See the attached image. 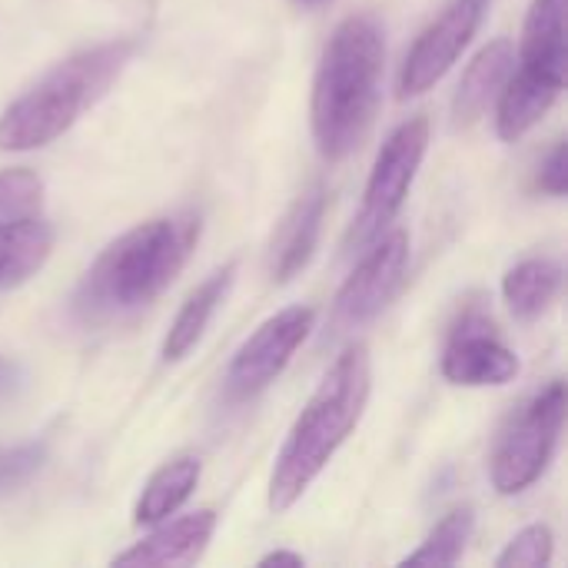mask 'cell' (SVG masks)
Returning <instances> with one entry per match:
<instances>
[{
    "instance_id": "cell-7",
    "label": "cell",
    "mask_w": 568,
    "mask_h": 568,
    "mask_svg": "<svg viewBox=\"0 0 568 568\" xmlns=\"http://www.w3.org/2000/svg\"><path fill=\"white\" fill-rule=\"evenodd\" d=\"M313 320L316 313L310 306H286L266 323H260L253 336H246V343L233 353L223 373V399L230 406H243L266 393L290 366L296 349L306 343Z\"/></svg>"
},
{
    "instance_id": "cell-6",
    "label": "cell",
    "mask_w": 568,
    "mask_h": 568,
    "mask_svg": "<svg viewBox=\"0 0 568 568\" xmlns=\"http://www.w3.org/2000/svg\"><path fill=\"white\" fill-rule=\"evenodd\" d=\"M426 146H429V120L426 116H409L386 136V143L376 153L373 173L366 180L363 206L346 236L349 250H366L386 230H393V223L413 190V180L423 166Z\"/></svg>"
},
{
    "instance_id": "cell-26",
    "label": "cell",
    "mask_w": 568,
    "mask_h": 568,
    "mask_svg": "<svg viewBox=\"0 0 568 568\" xmlns=\"http://www.w3.org/2000/svg\"><path fill=\"white\" fill-rule=\"evenodd\" d=\"M270 566H286V568H303V556H296V552H270V556H263L260 559V568H270Z\"/></svg>"
},
{
    "instance_id": "cell-14",
    "label": "cell",
    "mask_w": 568,
    "mask_h": 568,
    "mask_svg": "<svg viewBox=\"0 0 568 568\" xmlns=\"http://www.w3.org/2000/svg\"><path fill=\"white\" fill-rule=\"evenodd\" d=\"M513 70H516V47L506 37L486 43L473 57V63L466 67V73L456 87V97H453L456 123H476L489 110V103L499 97V90L506 87Z\"/></svg>"
},
{
    "instance_id": "cell-23",
    "label": "cell",
    "mask_w": 568,
    "mask_h": 568,
    "mask_svg": "<svg viewBox=\"0 0 568 568\" xmlns=\"http://www.w3.org/2000/svg\"><path fill=\"white\" fill-rule=\"evenodd\" d=\"M556 539L549 526H526L496 559V568H546L552 562Z\"/></svg>"
},
{
    "instance_id": "cell-16",
    "label": "cell",
    "mask_w": 568,
    "mask_h": 568,
    "mask_svg": "<svg viewBox=\"0 0 568 568\" xmlns=\"http://www.w3.org/2000/svg\"><path fill=\"white\" fill-rule=\"evenodd\" d=\"M53 253V226L33 216L0 226V293L27 283Z\"/></svg>"
},
{
    "instance_id": "cell-4",
    "label": "cell",
    "mask_w": 568,
    "mask_h": 568,
    "mask_svg": "<svg viewBox=\"0 0 568 568\" xmlns=\"http://www.w3.org/2000/svg\"><path fill=\"white\" fill-rule=\"evenodd\" d=\"M133 50V40H110L60 60L0 113V150L27 153L63 136L110 90Z\"/></svg>"
},
{
    "instance_id": "cell-8",
    "label": "cell",
    "mask_w": 568,
    "mask_h": 568,
    "mask_svg": "<svg viewBox=\"0 0 568 568\" xmlns=\"http://www.w3.org/2000/svg\"><path fill=\"white\" fill-rule=\"evenodd\" d=\"M406 273H409V233L386 230L376 243L366 246V256L336 293L329 313L333 336L373 323L403 290Z\"/></svg>"
},
{
    "instance_id": "cell-11",
    "label": "cell",
    "mask_w": 568,
    "mask_h": 568,
    "mask_svg": "<svg viewBox=\"0 0 568 568\" xmlns=\"http://www.w3.org/2000/svg\"><path fill=\"white\" fill-rule=\"evenodd\" d=\"M326 203H329L326 186L313 183L303 196H296V203L276 223L273 240H270V276H273V283H290L310 266V260L320 246Z\"/></svg>"
},
{
    "instance_id": "cell-15",
    "label": "cell",
    "mask_w": 568,
    "mask_h": 568,
    "mask_svg": "<svg viewBox=\"0 0 568 568\" xmlns=\"http://www.w3.org/2000/svg\"><path fill=\"white\" fill-rule=\"evenodd\" d=\"M233 276H236V263H226L223 270H216L213 276H206V280L186 296V303L180 306V313L173 316V323H170V329H166V336H163V349H160V353H163L166 363L183 359V356L203 339L210 320L216 316V310L223 306V300H226V293H230V286H233Z\"/></svg>"
},
{
    "instance_id": "cell-10",
    "label": "cell",
    "mask_w": 568,
    "mask_h": 568,
    "mask_svg": "<svg viewBox=\"0 0 568 568\" xmlns=\"http://www.w3.org/2000/svg\"><path fill=\"white\" fill-rule=\"evenodd\" d=\"M443 376L453 386H506L519 376V356L503 343L483 306H466L443 349Z\"/></svg>"
},
{
    "instance_id": "cell-27",
    "label": "cell",
    "mask_w": 568,
    "mask_h": 568,
    "mask_svg": "<svg viewBox=\"0 0 568 568\" xmlns=\"http://www.w3.org/2000/svg\"><path fill=\"white\" fill-rule=\"evenodd\" d=\"M306 3H313V0H306Z\"/></svg>"
},
{
    "instance_id": "cell-1",
    "label": "cell",
    "mask_w": 568,
    "mask_h": 568,
    "mask_svg": "<svg viewBox=\"0 0 568 568\" xmlns=\"http://www.w3.org/2000/svg\"><path fill=\"white\" fill-rule=\"evenodd\" d=\"M196 240V213H173L136 223L116 236L83 273L70 300L73 316L83 326H106L146 310L183 273Z\"/></svg>"
},
{
    "instance_id": "cell-22",
    "label": "cell",
    "mask_w": 568,
    "mask_h": 568,
    "mask_svg": "<svg viewBox=\"0 0 568 568\" xmlns=\"http://www.w3.org/2000/svg\"><path fill=\"white\" fill-rule=\"evenodd\" d=\"M47 463L43 443H20V446H0V499L23 489Z\"/></svg>"
},
{
    "instance_id": "cell-17",
    "label": "cell",
    "mask_w": 568,
    "mask_h": 568,
    "mask_svg": "<svg viewBox=\"0 0 568 568\" xmlns=\"http://www.w3.org/2000/svg\"><path fill=\"white\" fill-rule=\"evenodd\" d=\"M562 87L556 83H546L539 77H529V73H516L506 80V87L499 90V110H496V133L506 140V143H516L519 136H526L549 110L552 103L559 100Z\"/></svg>"
},
{
    "instance_id": "cell-9",
    "label": "cell",
    "mask_w": 568,
    "mask_h": 568,
    "mask_svg": "<svg viewBox=\"0 0 568 568\" xmlns=\"http://www.w3.org/2000/svg\"><path fill=\"white\" fill-rule=\"evenodd\" d=\"M493 0H449L443 13L416 37L409 47L403 70H399V97H419L433 90L453 63L463 57V50L473 43L486 10Z\"/></svg>"
},
{
    "instance_id": "cell-13",
    "label": "cell",
    "mask_w": 568,
    "mask_h": 568,
    "mask_svg": "<svg viewBox=\"0 0 568 568\" xmlns=\"http://www.w3.org/2000/svg\"><path fill=\"white\" fill-rule=\"evenodd\" d=\"M566 3L568 0H532L523 27V53H519L523 73L556 87H566L568 77Z\"/></svg>"
},
{
    "instance_id": "cell-25",
    "label": "cell",
    "mask_w": 568,
    "mask_h": 568,
    "mask_svg": "<svg viewBox=\"0 0 568 568\" xmlns=\"http://www.w3.org/2000/svg\"><path fill=\"white\" fill-rule=\"evenodd\" d=\"M20 389H23V369H20V363L0 356V403L13 399Z\"/></svg>"
},
{
    "instance_id": "cell-2",
    "label": "cell",
    "mask_w": 568,
    "mask_h": 568,
    "mask_svg": "<svg viewBox=\"0 0 568 568\" xmlns=\"http://www.w3.org/2000/svg\"><path fill=\"white\" fill-rule=\"evenodd\" d=\"M386 63L383 23L373 13H353L329 33L310 100L313 140L323 160H346L366 136L376 106Z\"/></svg>"
},
{
    "instance_id": "cell-3",
    "label": "cell",
    "mask_w": 568,
    "mask_h": 568,
    "mask_svg": "<svg viewBox=\"0 0 568 568\" xmlns=\"http://www.w3.org/2000/svg\"><path fill=\"white\" fill-rule=\"evenodd\" d=\"M369 349L363 343H349L336 356L276 453L266 496L273 513L293 509L333 463L339 446L353 436L369 403Z\"/></svg>"
},
{
    "instance_id": "cell-5",
    "label": "cell",
    "mask_w": 568,
    "mask_h": 568,
    "mask_svg": "<svg viewBox=\"0 0 568 568\" xmlns=\"http://www.w3.org/2000/svg\"><path fill=\"white\" fill-rule=\"evenodd\" d=\"M562 426H566V383L552 379L509 416V423L496 439L489 476L499 496H519L542 479V473L549 469L559 449Z\"/></svg>"
},
{
    "instance_id": "cell-20",
    "label": "cell",
    "mask_w": 568,
    "mask_h": 568,
    "mask_svg": "<svg viewBox=\"0 0 568 568\" xmlns=\"http://www.w3.org/2000/svg\"><path fill=\"white\" fill-rule=\"evenodd\" d=\"M476 529V513L469 506H459L453 513H446L436 529L423 539V546L416 552H409L403 559V566H426V568H449L456 566L473 539Z\"/></svg>"
},
{
    "instance_id": "cell-19",
    "label": "cell",
    "mask_w": 568,
    "mask_h": 568,
    "mask_svg": "<svg viewBox=\"0 0 568 568\" xmlns=\"http://www.w3.org/2000/svg\"><path fill=\"white\" fill-rule=\"evenodd\" d=\"M200 473H203V466L196 456H180V459L160 466L133 506V523L136 526H156V523L170 519L200 486Z\"/></svg>"
},
{
    "instance_id": "cell-21",
    "label": "cell",
    "mask_w": 568,
    "mask_h": 568,
    "mask_svg": "<svg viewBox=\"0 0 568 568\" xmlns=\"http://www.w3.org/2000/svg\"><path fill=\"white\" fill-rule=\"evenodd\" d=\"M40 200H43V180L33 170L27 166L0 170V226L33 216Z\"/></svg>"
},
{
    "instance_id": "cell-12",
    "label": "cell",
    "mask_w": 568,
    "mask_h": 568,
    "mask_svg": "<svg viewBox=\"0 0 568 568\" xmlns=\"http://www.w3.org/2000/svg\"><path fill=\"white\" fill-rule=\"evenodd\" d=\"M216 532V513L200 509L193 516L173 519V523H156V529L150 536H143L133 549L120 552L113 559V566L126 568H176V566H193L210 539Z\"/></svg>"
},
{
    "instance_id": "cell-24",
    "label": "cell",
    "mask_w": 568,
    "mask_h": 568,
    "mask_svg": "<svg viewBox=\"0 0 568 568\" xmlns=\"http://www.w3.org/2000/svg\"><path fill=\"white\" fill-rule=\"evenodd\" d=\"M539 190L562 200L568 193V143H556L539 163Z\"/></svg>"
},
{
    "instance_id": "cell-18",
    "label": "cell",
    "mask_w": 568,
    "mask_h": 568,
    "mask_svg": "<svg viewBox=\"0 0 568 568\" xmlns=\"http://www.w3.org/2000/svg\"><path fill=\"white\" fill-rule=\"evenodd\" d=\"M562 290V266L552 256H529L516 263L503 280L506 306L516 320L532 323L539 320Z\"/></svg>"
}]
</instances>
